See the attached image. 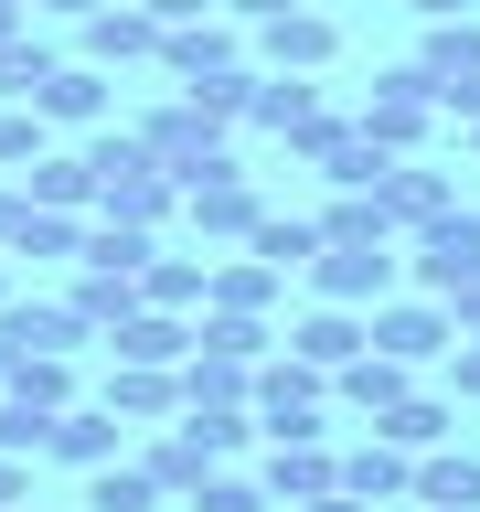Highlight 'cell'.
<instances>
[{
  "instance_id": "cell-1",
  "label": "cell",
  "mask_w": 480,
  "mask_h": 512,
  "mask_svg": "<svg viewBox=\"0 0 480 512\" xmlns=\"http://www.w3.org/2000/svg\"><path fill=\"white\" fill-rule=\"evenodd\" d=\"M246 406H256V438H331V374H310L288 342L246 363Z\"/></svg>"
},
{
  "instance_id": "cell-2",
  "label": "cell",
  "mask_w": 480,
  "mask_h": 512,
  "mask_svg": "<svg viewBox=\"0 0 480 512\" xmlns=\"http://www.w3.org/2000/svg\"><path fill=\"white\" fill-rule=\"evenodd\" d=\"M352 128H363L374 150L416 160V150H427V128H438V96H427V75H416V64H384L374 86H363V107H352Z\"/></svg>"
},
{
  "instance_id": "cell-3",
  "label": "cell",
  "mask_w": 480,
  "mask_h": 512,
  "mask_svg": "<svg viewBox=\"0 0 480 512\" xmlns=\"http://www.w3.org/2000/svg\"><path fill=\"white\" fill-rule=\"evenodd\" d=\"M395 267L416 278V299H459V288L480 278V214H470V203H448L438 224H416V235H406Z\"/></svg>"
},
{
  "instance_id": "cell-4",
  "label": "cell",
  "mask_w": 480,
  "mask_h": 512,
  "mask_svg": "<svg viewBox=\"0 0 480 512\" xmlns=\"http://www.w3.org/2000/svg\"><path fill=\"white\" fill-rule=\"evenodd\" d=\"M256 214H267V192L246 182V160H235V150H224L214 171H192V182H182V224L203 235V246H246Z\"/></svg>"
},
{
  "instance_id": "cell-5",
  "label": "cell",
  "mask_w": 480,
  "mask_h": 512,
  "mask_svg": "<svg viewBox=\"0 0 480 512\" xmlns=\"http://www.w3.org/2000/svg\"><path fill=\"white\" fill-rule=\"evenodd\" d=\"M331 54H342V22H331L320 0H299V11H278V22L246 32V64H256V75H331Z\"/></svg>"
},
{
  "instance_id": "cell-6",
  "label": "cell",
  "mask_w": 480,
  "mask_h": 512,
  "mask_svg": "<svg viewBox=\"0 0 480 512\" xmlns=\"http://www.w3.org/2000/svg\"><path fill=\"white\" fill-rule=\"evenodd\" d=\"M128 139H139V150L171 171V182H192V171H214V160H224V139H235V128H214L203 107H192V96H160L150 118L128 128Z\"/></svg>"
},
{
  "instance_id": "cell-7",
  "label": "cell",
  "mask_w": 480,
  "mask_h": 512,
  "mask_svg": "<svg viewBox=\"0 0 480 512\" xmlns=\"http://www.w3.org/2000/svg\"><path fill=\"white\" fill-rule=\"evenodd\" d=\"M459 342V331H448V310L438 299H374V310H363V352H384V363H438V352Z\"/></svg>"
},
{
  "instance_id": "cell-8",
  "label": "cell",
  "mask_w": 480,
  "mask_h": 512,
  "mask_svg": "<svg viewBox=\"0 0 480 512\" xmlns=\"http://www.w3.org/2000/svg\"><path fill=\"white\" fill-rule=\"evenodd\" d=\"M448 203H459V182H448L438 160L416 150V160H384V182H374V214H384V235H395V246H406L416 224H438Z\"/></svg>"
},
{
  "instance_id": "cell-9",
  "label": "cell",
  "mask_w": 480,
  "mask_h": 512,
  "mask_svg": "<svg viewBox=\"0 0 480 512\" xmlns=\"http://www.w3.org/2000/svg\"><path fill=\"white\" fill-rule=\"evenodd\" d=\"M299 278H310L331 310H374V299H395V246H320Z\"/></svg>"
},
{
  "instance_id": "cell-10",
  "label": "cell",
  "mask_w": 480,
  "mask_h": 512,
  "mask_svg": "<svg viewBox=\"0 0 480 512\" xmlns=\"http://www.w3.org/2000/svg\"><path fill=\"white\" fill-rule=\"evenodd\" d=\"M75 43H86L75 64H96V75H118V64H160V22L139 11V0H96L86 22H75Z\"/></svg>"
},
{
  "instance_id": "cell-11",
  "label": "cell",
  "mask_w": 480,
  "mask_h": 512,
  "mask_svg": "<svg viewBox=\"0 0 480 512\" xmlns=\"http://www.w3.org/2000/svg\"><path fill=\"white\" fill-rule=\"evenodd\" d=\"M86 214H96V224H139V235H160V224L182 214V182L139 160V171H107V182H96V203H86Z\"/></svg>"
},
{
  "instance_id": "cell-12",
  "label": "cell",
  "mask_w": 480,
  "mask_h": 512,
  "mask_svg": "<svg viewBox=\"0 0 480 512\" xmlns=\"http://www.w3.org/2000/svg\"><path fill=\"white\" fill-rule=\"evenodd\" d=\"M331 438H267V470H256V491H267V512H299L331 491Z\"/></svg>"
},
{
  "instance_id": "cell-13",
  "label": "cell",
  "mask_w": 480,
  "mask_h": 512,
  "mask_svg": "<svg viewBox=\"0 0 480 512\" xmlns=\"http://www.w3.org/2000/svg\"><path fill=\"white\" fill-rule=\"evenodd\" d=\"M235 64H246V32L224 22H182V32H160V75H171V86H203V75H235Z\"/></svg>"
},
{
  "instance_id": "cell-14",
  "label": "cell",
  "mask_w": 480,
  "mask_h": 512,
  "mask_svg": "<svg viewBox=\"0 0 480 512\" xmlns=\"http://www.w3.org/2000/svg\"><path fill=\"white\" fill-rule=\"evenodd\" d=\"M107 107H118V86H107L96 64H54V75L32 86V118H43V128H75V139L107 128Z\"/></svg>"
},
{
  "instance_id": "cell-15",
  "label": "cell",
  "mask_w": 480,
  "mask_h": 512,
  "mask_svg": "<svg viewBox=\"0 0 480 512\" xmlns=\"http://www.w3.org/2000/svg\"><path fill=\"white\" fill-rule=\"evenodd\" d=\"M118 438H128V427H118L107 406H64V416H43V459H54V470H75V480L107 470V459H118Z\"/></svg>"
},
{
  "instance_id": "cell-16",
  "label": "cell",
  "mask_w": 480,
  "mask_h": 512,
  "mask_svg": "<svg viewBox=\"0 0 480 512\" xmlns=\"http://www.w3.org/2000/svg\"><path fill=\"white\" fill-rule=\"evenodd\" d=\"M278 342L299 352V363H310V374H342L352 352H363V310H331V299H310V310L288 320Z\"/></svg>"
},
{
  "instance_id": "cell-17",
  "label": "cell",
  "mask_w": 480,
  "mask_h": 512,
  "mask_svg": "<svg viewBox=\"0 0 480 512\" xmlns=\"http://www.w3.org/2000/svg\"><path fill=\"white\" fill-rule=\"evenodd\" d=\"M331 470H342V491H352V502L374 512V502H406V470H416V459H406V448H384L374 427H363L352 448H331Z\"/></svg>"
},
{
  "instance_id": "cell-18",
  "label": "cell",
  "mask_w": 480,
  "mask_h": 512,
  "mask_svg": "<svg viewBox=\"0 0 480 512\" xmlns=\"http://www.w3.org/2000/svg\"><path fill=\"white\" fill-rule=\"evenodd\" d=\"M107 352H118V363H150V374H182L192 320H182V310H128L118 331H107Z\"/></svg>"
},
{
  "instance_id": "cell-19",
  "label": "cell",
  "mask_w": 480,
  "mask_h": 512,
  "mask_svg": "<svg viewBox=\"0 0 480 512\" xmlns=\"http://www.w3.org/2000/svg\"><path fill=\"white\" fill-rule=\"evenodd\" d=\"M406 502L416 512H480V459L470 448H427L406 470Z\"/></svg>"
},
{
  "instance_id": "cell-20",
  "label": "cell",
  "mask_w": 480,
  "mask_h": 512,
  "mask_svg": "<svg viewBox=\"0 0 480 512\" xmlns=\"http://www.w3.org/2000/svg\"><path fill=\"white\" fill-rule=\"evenodd\" d=\"M406 395H416V374H406V363H384V352H352L342 374H331V406H352L363 427H374L384 406H406Z\"/></svg>"
},
{
  "instance_id": "cell-21",
  "label": "cell",
  "mask_w": 480,
  "mask_h": 512,
  "mask_svg": "<svg viewBox=\"0 0 480 512\" xmlns=\"http://www.w3.org/2000/svg\"><path fill=\"white\" fill-rule=\"evenodd\" d=\"M96 406L118 416V427H171V416H182V384H171V374H150V363H118Z\"/></svg>"
},
{
  "instance_id": "cell-22",
  "label": "cell",
  "mask_w": 480,
  "mask_h": 512,
  "mask_svg": "<svg viewBox=\"0 0 480 512\" xmlns=\"http://www.w3.org/2000/svg\"><path fill=\"white\" fill-rule=\"evenodd\" d=\"M331 96H320V75H256V96H246V128H267V139H299V128L320 118Z\"/></svg>"
},
{
  "instance_id": "cell-23",
  "label": "cell",
  "mask_w": 480,
  "mask_h": 512,
  "mask_svg": "<svg viewBox=\"0 0 480 512\" xmlns=\"http://www.w3.org/2000/svg\"><path fill=\"white\" fill-rule=\"evenodd\" d=\"M192 352H214V363H267V352H278V320H256V310H192Z\"/></svg>"
},
{
  "instance_id": "cell-24",
  "label": "cell",
  "mask_w": 480,
  "mask_h": 512,
  "mask_svg": "<svg viewBox=\"0 0 480 512\" xmlns=\"http://www.w3.org/2000/svg\"><path fill=\"white\" fill-rule=\"evenodd\" d=\"M75 310L64 299H0V352H75Z\"/></svg>"
},
{
  "instance_id": "cell-25",
  "label": "cell",
  "mask_w": 480,
  "mask_h": 512,
  "mask_svg": "<svg viewBox=\"0 0 480 512\" xmlns=\"http://www.w3.org/2000/svg\"><path fill=\"white\" fill-rule=\"evenodd\" d=\"M384 160H395V150H374V139L352 128V107H342V128H331V139L310 150V171H320L331 192H374V182H384Z\"/></svg>"
},
{
  "instance_id": "cell-26",
  "label": "cell",
  "mask_w": 480,
  "mask_h": 512,
  "mask_svg": "<svg viewBox=\"0 0 480 512\" xmlns=\"http://www.w3.org/2000/svg\"><path fill=\"white\" fill-rule=\"evenodd\" d=\"M374 438H384V448H406V459H427V448L459 438V406H448V395H406V406H384V416H374Z\"/></svg>"
},
{
  "instance_id": "cell-27",
  "label": "cell",
  "mask_w": 480,
  "mask_h": 512,
  "mask_svg": "<svg viewBox=\"0 0 480 512\" xmlns=\"http://www.w3.org/2000/svg\"><path fill=\"white\" fill-rule=\"evenodd\" d=\"M278 267H256V256H214V267H203V310H256V320H267V310H278Z\"/></svg>"
},
{
  "instance_id": "cell-28",
  "label": "cell",
  "mask_w": 480,
  "mask_h": 512,
  "mask_svg": "<svg viewBox=\"0 0 480 512\" xmlns=\"http://www.w3.org/2000/svg\"><path fill=\"white\" fill-rule=\"evenodd\" d=\"M22 203H32V214H86V203H96V171L75 150H43L22 171Z\"/></svg>"
},
{
  "instance_id": "cell-29",
  "label": "cell",
  "mask_w": 480,
  "mask_h": 512,
  "mask_svg": "<svg viewBox=\"0 0 480 512\" xmlns=\"http://www.w3.org/2000/svg\"><path fill=\"white\" fill-rule=\"evenodd\" d=\"M128 470L150 480L160 502H182V491H192V480H203V470H214V459H203V448H192L182 427H160V438H139V459H128Z\"/></svg>"
},
{
  "instance_id": "cell-30",
  "label": "cell",
  "mask_w": 480,
  "mask_h": 512,
  "mask_svg": "<svg viewBox=\"0 0 480 512\" xmlns=\"http://www.w3.org/2000/svg\"><path fill=\"white\" fill-rule=\"evenodd\" d=\"M160 256V235H139V224H96L86 214V246H75V267H96V278H128L139 288V267Z\"/></svg>"
},
{
  "instance_id": "cell-31",
  "label": "cell",
  "mask_w": 480,
  "mask_h": 512,
  "mask_svg": "<svg viewBox=\"0 0 480 512\" xmlns=\"http://www.w3.org/2000/svg\"><path fill=\"white\" fill-rule=\"evenodd\" d=\"M246 256H256V267H278V278H299V267L320 256V235H310V214H278V203H267V214L246 224Z\"/></svg>"
},
{
  "instance_id": "cell-32",
  "label": "cell",
  "mask_w": 480,
  "mask_h": 512,
  "mask_svg": "<svg viewBox=\"0 0 480 512\" xmlns=\"http://www.w3.org/2000/svg\"><path fill=\"white\" fill-rule=\"evenodd\" d=\"M0 395L64 416V406H75V352H11V384H0Z\"/></svg>"
},
{
  "instance_id": "cell-33",
  "label": "cell",
  "mask_w": 480,
  "mask_h": 512,
  "mask_svg": "<svg viewBox=\"0 0 480 512\" xmlns=\"http://www.w3.org/2000/svg\"><path fill=\"white\" fill-rule=\"evenodd\" d=\"M64 310H75V331H86V342H107V331H118V320L139 310V288H128V278H96V267H75Z\"/></svg>"
},
{
  "instance_id": "cell-34",
  "label": "cell",
  "mask_w": 480,
  "mask_h": 512,
  "mask_svg": "<svg viewBox=\"0 0 480 512\" xmlns=\"http://www.w3.org/2000/svg\"><path fill=\"white\" fill-rule=\"evenodd\" d=\"M203 267H214V256H150V267H139V310H203Z\"/></svg>"
},
{
  "instance_id": "cell-35",
  "label": "cell",
  "mask_w": 480,
  "mask_h": 512,
  "mask_svg": "<svg viewBox=\"0 0 480 512\" xmlns=\"http://www.w3.org/2000/svg\"><path fill=\"white\" fill-rule=\"evenodd\" d=\"M416 75H427V86H448V75H480V11H470V22H427V43H416Z\"/></svg>"
},
{
  "instance_id": "cell-36",
  "label": "cell",
  "mask_w": 480,
  "mask_h": 512,
  "mask_svg": "<svg viewBox=\"0 0 480 512\" xmlns=\"http://www.w3.org/2000/svg\"><path fill=\"white\" fill-rule=\"evenodd\" d=\"M310 235H320V246H395L384 214H374V192H331V203L310 214Z\"/></svg>"
},
{
  "instance_id": "cell-37",
  "label": "cell",
  "mask_w": 480,
  "mask_h": 512,
  "mask_svg": "<svg viewBox=\"0 0 480 512\" xmlns=\"http://www.w3.org/2000/svg\"><path fill=\"white\" fill-rule=\"evenodd\" d=\"M54 64H64V54H54V43H43V32L22 22L11 43H0V107H32V86H43Z\"/></svg>"
},
{
  "instance_id": "cell-38",
  "label": "cell",
  "mask_w": 480,
  "mask_h": 512,
  "mask_svg": "<svg viewBox=\"0 0 480 512\" xmlns=\"http://www.w3.org/2000/svg\"><path fill=\"white\" fill-rule=\"evenodd\" d=\"M182 438H192V448H203V459L224 470V459H235V448L256 438V406H182Z\"/></svg>"
},
{
  "instance_id": "cell-39",
  "label": "cell",
  "mask_w": 480,
  "mask_h": 512,
  "mask_svg": "<svg viewBox=\"0 0 480 512\" xmlns=\"http://www.w3.org/2000/svg\"><path fill=\"white\" fill-rule=\"evenodd\" d=\"M171 96H192L214 128H246V96H256V64H235V75H203V86H171Z\"/></svg>"
},
{
  "instance_id": "cell-40",
  "label": "cell",
  "mask_w": 480,
  "mask_h": 512,
  "mask_svg": "<svg viewBox=\"0 0 480 512\" xmlns=\"http://www.w3.org/2000/svg\"><path fill=\"white\" fill-rule=\"evenodd\" d=\"M86 512H160V491L128 459H107V470H86Z\"/></svg>"
},
{
  "instance_id": "cell-41",
  "label": "cell",
  "mask_w": 480,
  "mask_h": 512,
  "mask_svg": "<svg viewBox=\"0 0 480 512\" xmlns=\"http://www.w3.org/2000/svg\"><path fill=\"white\" fill-rule=\"evenodd\" d=\"M86 246V214H32L22 203V235H11V256H75Z\"/></svg>"
},
{
  "instance_id": "cell-42",
  "label": "cell",
  "mask_w": 480,
  "mask_h": 512,
  "mask_svg": "<svg viewBox=\"0 0 480 512\" xmlns=\"http://www.w3.org/2000/svg\"><path fill=\"white\" fill-rule=\"evenodd\" d=\"M182 512H267V491H256L246 470H203V480L182 491Z\"/></svg>"
},
{
  "instance_id": "cell-43",
  "label": "cell",
  "mask_w": 480,
  "mask_h": 512,
  "mask_svg": "<svg viewBox=\"0 0 480 512\" xmlns=\"http://www.w3.org/2000/svg\"><path fill=\"white\" fill-rule=\"evenodd\" d=\"M43 150H54V128L32 118V107H0V171H32Z\"/></svg>"
},
{
  "instance_id": "cell-44",
  "label": "cell",
  "mask_w": 480,
  "mask_h": 512,
  "mask_svg": "<svg viewBox=\"0 0 480 512\" xmlns=\"http://www.w3.org/2000/svg\"><path fill=\"white\" fill-rule=\"evenodd\" d=\"M0 459H43V406L0 395Z\"/></svg>"
},
{
  "instance_id": "cell-45",
  "label": "cell",
  "mask_w": 480,
  "mask_h": 512,
  "mask_svg": "<svg viewBox=\"0 0 480 512\" xmlns=\"http://www.w3.org/2000/svg\"><path fill=\"white\" fill-rule=\"evenodd\" d=\"M438 96V118H459V128H480V75H448V86H427Z\"/></svg>"
},
{
  "instance_id": "cell-46",
  "label": "cell",
  "mask_w": 480,
  "mask_h": 512,
  "mask_svg": "<svg viewBox=\"0 0 480 512\" xmlns=\"http://www.w3.org/2000/svg\"><path fill=\"white\" fill-rule=\"evenodd\" d=\"M438 363H448V384H459V406H480V342H448Z\"/></svg>"
},
{
  "instance_id": "cell-47",
  "label": "cell",
  "mask_w": 480,
  "mask_h": 512,
  "mask_svg": "<svg viewBox=\"0 0 480 512\" xmlns=\"http://www.w3.org/2000/svg\"><path fill=\"white\" fill-rule=\"evenodd\" d=\"M139 11H150L160 32H182V22H214V0H139Z\"/></svg>"
},
{
  "instance_id": "cell-48",
  "label": "cell",
  "mask_w": 480,
  "mask_h": 512,
  "mask_svg": "<svg viewBox=\"0 0 480 512\" xmlns=\"http://www.w3.org/2000/svg\"><path fill=\"white\" fill-rule=\"evenodd\" d=\"M214 11H224L235 32H256V22H278V11H299V0H214Z\"/></svg>"
},
{
  "instance_id": "cell-49",
  "label": "cell",
  "mask_w": 480,
  "mask_h": 512,
  "mask_svg": "<svg viewBox=\"0 0 480 512\" xmlns=\"http://www.w3.org/2000/svg\"><path fill=\"white\" fill-rule=\"evenodd\" d=\"M438 310H448V331H459V342H480V278L459 288V299H438Z\"/></svg>"
},
{
  "instance_id": "cell-50",
  "label": "cell",
  "mask_w": 480,
  "mask_h": 512,
  "mask_svg": "<svg viewBox=\"0 0 480 512\" xmlns=\"http://www.w3.org/2000/svg\"><path fill=\"white\" fill-rule=\"evenodd\" d=\"M32 502V459H0V512H22Z\"/></svg>"
},
{
  "instance_id": "cell-51",
  "label": "cell",
  "mask_w": 480,
  "mask_h": 512,
  "mask_svg": "<svg viewBox=\"0 0 480 512\" xmlns=\"http://www.w3.org/2000/svg\"><path fill=\"white\" fill-rule=\"evenodd\" d=\"M406 11H416V22H470L480 0H406Z\"/></svg>"
},
{
  "instance_id": "cell-52",
  "label": "cell",
  "mask_w": 480,
  "mask_h": 512,
  "mask_svg": "<svg viewBox=\"0 0 480 512\" xmlns=\"http://www.w3.org/2000/svg\"><path fill=\"white\" fill-rule=\"evenodd\" d=\"M11 235H22V182H0V256H11Z\"/></svg>"
},
{
  "instance_id": "cell-53",
  "label": "cell",
  "mask_w": 480,
  "mask_h": 512,
  "mask_svg": "<svg viewBox=\"0 0 480 512\" xmlns=\"http://www.w3.org/2000/svg\"><path fill=\"white\" fill-rule=\"evenodd\" d=\"M299 512H363V502H352L342 480H331V491H320V502H299Z\"/></svg>"
},
{
  "instance_id": "cell-54",
  "label": "cell",
  "mask_w": 480,
  "mask_h": 512,
  "mask_svg": "<svg viewBox=\"0 0 480 512\" xmlns=\"http://www.w3.org/2000/svg\"><path fill=\"white\" fill-rule=\"evenodd\" d=\"M32 11H54V22H86V11H96V0H32Z\"/></svg>"
},
{
  "instance_id": "cell-55",
  "label": "cell",
  "mask_w": 480,
  "mask_h": 512,
  "mask_svg": "<svg viewBox=\"0 0 480 512\" xmlns=\"http://www.w3.org/2000/svg\"><path fill=\"white\" fill-rule=\"evenodd\" d=\"M32 22V0H0V43H11V32H22Z\"/></svg>"
},
{
  "instance_id": "cell-56",
  "label": "cell",
  "mask_w": 480,
  "mask_h": 512,
  "mask_svg": "<svg viewBox=\"0 0 480 512\" xmlns=\"http://www.w3.org/2000/svg\"><path fill=\"white\" fill-rule=\"evenodd\" d=\"M0 384H11V352H0Z\"/></svg>"
},
{
  "instance_id": "cell-57",
  "label": "cell",
  "mask_w": 480,
  "mask_h": 512,
  "mask_svg": "<svg viewBox=\"0 0 480 512\" xmlns=\"http://www.w3.org/2000/svg\"><path fill=\"white\" fill-rule=\"evenodd\" d=\"M0 299H11V267H0Z\"/></svg>"
},
{
  "instance_id": "cell-58",
  "label": "cell",
  "mask_w": 480,
  "mask_h": 512,
  "mask_svg": "<svg viewBox=\"0 0 480 512\" xmlns=\"http://www.w3.org/2000/svg\"><path fill=\"white\" fill-rule=\"evenodd\" d=\"M470 150H480V128H470Z\"/></svg>"
}]
</instances>
